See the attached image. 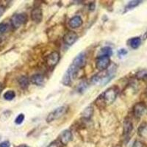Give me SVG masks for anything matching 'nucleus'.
Instances as JSON below:
<instances>
[{
  "label": "nucleus",
  "mask_w": 147,
  "mask_h": 147,
  "mask_svg": "<svg viewBox=\"0 0 147 147\" xmlns=\"http://www.w3.org/2000/svg\"><path fill=\"white\" fill-rule=\"evenodd\" d=\"M86 63V55L85 52H80L74 57L62 78V84L65 86H69L74 81L78 75L79 71L85 66Z\"/></svg>",
  "instance_id": "obj_1"
},
{
  "label": "nucleus",
  "mask_w": 147,
  "mask_h": 147,
  "mask_svg": "<svg viewBox=\"0 0 147 147\" xmlns=\"http://www.w3.org/2000/svg\"><path fill=\"white\" fill-rule=\"evenodd\" d=\"M116 70H117V66L113 65L112 67H110L107 71H102V73L97 74L93 76L90 79V82L93 85H101L102 86H105L107 83H109L111 80L115 77Z\"/></svg>",
  "instance_id": "obj_2"
},
{
  "label": "nucleus",
  "mask_w": 147,
  "mask_h": 147,
  "mask_svg": "<svg viewBox=\"0 0 147 147\" xmlns=\"http://www.w3.org/2000/svg\"><path fill=\"white\" fill-rule=\"evenodd\" d=\"M118 94H119V88L117 86L110 87L97 98L96 101V105L99 107L100 105L101 107H102L113 103L117 98Z\"/></svg>",
  "instance_id": "obj_3"
},
{
  "label": "nucleus",
  "mask_w": 147,
  "mask_h": 147,
  "mask_svg": "<svg viewBox=\"0 0 147 147\" xmlns=\"http://www.w3.org/2000/svg\"><path fill=\"white\" fill-rule=\"evenodd\" d=\"M67 110H68V107L66 106H61V107H59L55 109L47 115V122L51 123V122L54 121H56L57 119H60V118L63 117L66 113Z\"/></svg>",
  "instance_id": "obj_4"
},
{
  "label": "nucleus",
  "mask_w": 147,
  "mask_h": 147,
  "mask_svg": "<svg viewBox=\"0 0 147 147\" xmlns=\"http://www.w3.org/2000/svg\"><path fill=\"white\" fill-rule=\"evenodd\" d=\"M110 65V57L107 56H99L96 61V67L99 71H105Z\"/></svg>",
  "instance_id": "obj_5"
},
{
  "label": "nucleus",
  "mask_w": 147,
  "mask_h": 147,
  "mask_svg": "<svg viewBox=\"0 0 147 147\" xmlns=\"http://www.w3.org/2000/svg\"><path fill=\"white\" fill-rule=\"evenodd\" d=\"M27 20V16L25 13L15 14L11 18V24L13 27L18 29L22 27L23 24L26 23Z\"/></svg>",
  "instance_id": "obj_6"
},
{
  "label": "nucleus",
  "mask_w": 147,
  "mask_h": 147,
  "mask_svg": "<svg viewBox=\"0 0 147 147\" xmlns=\"http://www.w3.org/2000/svg\"><path fill=\"white\" fill-rule=\"evenodd\" d=\"M60 60V54L58 52H52L46 57V63L49 68H54Z\"/></svg>",
  "instance_id": "obj_7"
},
{
  "label": "nucleus",
  "mask_w": 147,
  "mask_h": 147,
  "mask_svg": "<svg viewBox=\"0 0 147 147\" xmlns=\"http://www.w3.org/2000/svg\"><path fill=\"white\" fill-rule=\"evenodd\" d=\"M146 106L143 102H138L134 105L132 108V113L136 119H140L145 113Z\"/></svg>",
  "instance_id": "obj_8"
},
{
  "label": "nucleus",
  "mask_w": 147,
  "mask_h": 147,
  "mask_svg": "<svg viewBox=\"0 0 147 147\" xmlns=\"http://www.w3.org/2000/svg\"><path fill=\"white\" fill-rule=\"evenodd\" d=\"M63 40L65 44L68 46H72L78 40V35L74 31H69L64 35Z\"/></svg>",
  "instance_id": "obj_9"
},
{
  "label": "nucleus",
  "mask_w": 147,
  "mask_h": 147,
  "mask_svg": "<svg viewBox=\"0 0 147 147\" xmlns=\"http://www.w3.org/2000/svg\"><path fill=\"white\" fill-rule=\"evenodd\" d=\"M60 143L63 145H67L72 140V133L69 129H65L60 133L59 136Z\"/></svg>",
  "instance_id": "obj_10"
},
{
  "label": "nucleus",
  "mask_w": 147,
  "mask_h": 147,
  "mask_svg": "<svg viewBox=\"0 0 147 147\" xmlns=\"http://www.w3.org/2000/svg\"><path fill=\"white\" fill-rule=\"evenodd\" d=\"M31 18L35 23L38 24L41 22L43 19V11L40 7H35L31 12Z\"/></svg>",
  "instance_id": "obj_11"
},
{
  "label": "nucleus",
  "mask_w": 147,
  "mask_h": 147,
  "mask_svg": "<svg viewBox=\"0 0 147 147\" xmlns=\"http://www.w3.org/2000/svg\"><path fill=\"white\" fill-rule=\"evenodd\" d=\"M30 82L38 86H41L45 82V78L40 74H35L30 78Z\"/></svg>",
  "instance_id": "obj_12"
},
{
  "label": "nucleus",
  "mask_w": 147,
  "mask_h": 147,
  "mask_svg": "<svg viewBox=\"0 0 147 147\" xmlns=\"http://www.w3.org/2000/svg\"><path fill=\"white\" fill-rule=\"evenodd\" d=\"M133 129V124L131 120L128 118L125 119L124 121V127H123V134L126 138L128 137Z\"/></svg>",
  "instance_id": "obj_13"
},
{
  "label": "nucleus",
  "mask_w": 147,
  "mask_h": 147,
  "mask_svg": "<svg viewBox=\"0 0 147 147\" xmlns=\"http://www.w3.org/2000/svg\"><path fill=\"white\" fill-rule=\"evenodd\" d=\"M82 23H83V21L82 18L80 16H75L69 20V25L72 29H76L80 27L82 25Z\"/></svg>",
  "instance_id": "obj_14"
},
{
  "label": "nucleus",
  "mask_w": 147,
  "mask_h": 147,
  "mask_svg": "<svg viewBox=\"0 0 147 147\" xmlns=\"http://www.w3.org/2000/svg\"><path fill=\"white\" fill-rule=\"evenodd\" d=\"M94 114V107L92 106H88L81 113L82 117L85 119H90Z\"/></svg>",
  "instance_id": "obj_15"
},
{
  "label": "nucleus",
  "mask_w": 147,
  "mask_h": 147,
  "mask_svg": "<svg viewBox=\"0 0 147 147\" xmlns=\"http://www.w3.org/2000/svg\"><path fill=\"white\" fill-rule=\"evenodd\" d=\"M18 84L22 89H27L30 84V79L27 76H22L18 79Z\"/></svg>",
  "instance_id": "obj_16"
},
{
  "label": "nucleus",
  "mask_w": 147,
  "mask_h": 147,
  "mask_svg": "<svg viewBox=\"0 0 147 147\" xmlns=\"http://www.w3.org/2000/svg\"><path fill=\"white\" fill-rule=\"evenodd\" d=\"M140 44H141V39L140 37H135L129 40V46L131 47V48L134 49L138 48Z\"/></svg>",
  "instance_id": "obj_17"
},
{
  "label": "nucleus",
  "mask_w": 147,
  "mask_h": 147,
  "mask_svg": "<svg viewBox=\"0 0 147 147\" xmlns=\"http://www.w3.org/2000/svg\"><path fill=\"white\" fill-rule=\"evenodd\" d=\"M136 77L139 80H147V69H143L138 71Z\"/></svg>",
  "instance_id": "obj_18"
},
{
  "label": "nucleus",
  "mask_w": 147,
  "mask_h": 147,
  "mask_svg": "<svg viewBox=\"0 0 147 147\" xmlns=\"http://www.w3.org/2000/svg\"><path fill=\"white\" fill-rule=\"evenodd\" d=\"M88 83L87 82V81H82V82H80V84L77 86V92L78 93H80L82 94L85 90H87V88H88Z\"/></svg>",
  "instance_id": "obj_19"
},
{
  "label": "nucleus",
  "mask_w": 147,
  "mask_h": 147,
  "mask_svg": "<svg viewBox=\"0 0 147 147\" xmlns=\"http://www.w3.org/2000/svg\"><path fill=\"white\" fill-rule=\"evenodd\" d=\"M100 54L101 55H99V56H107V57H110L113 55L112 49L109 47H103L101 49Z\"/></svg>",
  "instance_id": "obj_20"
},
{
  "label": "nucleus",
  "mask_w": 147,
  "mask_h": 147,
  "mask_svg": "<svg viewBox=\"0 0 147 147\" xmlns=\"http://www.w3.org/2000/svg\"><path fill=\"white\" fill-rule=\"evenodd\" d=\"M4 99L7 101H11L14 99L16 97V93L13 90H7L4 94L3 95Z\"/></svg>",
  "instance_id": "obj_21"
},
{
  "label": "nucleus",
  "mask_w": 147,
  "mask_h": 147,
  "mask_svg": "<svg viewBox=\"0 0 147 147\" xmlns=\"http://www.w3.org/2000/svg\"><path fill=\"white\" fill-rule=\"evenodd\" d=\"M140 2H141V1H137V0H135V1H131V2H129V3L127 4V6H126L124 12H127V10L135 8V7H136L137 6H138V5H140Z\"/></svg>",
  "instance_id": "obj_22"
},
{
  "label": "nucleus",
  "mask_w": 147,
  "mask_h": 147,
  "mask_svg": "<svg viewBox=\"0 0 147 147\" xmlns=\"http://www.w3.org/2000/svg\"><path fill=\"white\" fill-rule=\"evenodd\" d=\"M24 119H25V116H24V115L23 113H20L19 115H18V116H17L16 118L15 123L16 124H18V125H19V124H22V123H23Z\"/></svg>",
  "instance_id": "obj_23"
},
{
  "label": "nucleus",
  "mask_w": 147,
  "mask_h": 147,
  "mask_svg": "<svg viewBox=\"0 0 147 147\" xmlns=\"http://www.w3.org/2000/svg\"><path fill=\"white\" fill-rule=\"evenodd\" d=\"M7 29V25L5 23H0V32H5Z\"/></svg>",
  "instance_id": "obj_24"
},
{
  "label": "nucleus",
  "mask_w": 147,
  "mask_h": 147,
  "mask_svg": "<svg viewBox=\"0 0 147 147\" xmlns=\"http://www.w3.org/2000/svg\"><path fill=\"white\" fill-rule=\"evenodd\" d=\"M0 147H10V143L8 140H5V141L0 143Z\"/></svg>",
  "instance_id": "obj_25"
},
{
  "label": "nucleus",
  "mask_w": 147,
  "mask_h": 147,
  "mask_svg": "<svg viewBox=\"0 0 147 147\" xmlns=\"http://www.w3.org/2000/svg\"><path fill=\"white\" fill-rule=\"evenodd\" d=\"M127 51L125 49H119V52H118V55L119 56H124V55H127Z\"/></svg>",
  "instance_id": "obj_26"
},
{
  "label": "nucleus",
  "mask_w": 147,
  "mask_h": 147,
  "mask_svg": "<svg viewBox=\"0 0 147 147\" xmlns=\"http://www.w3.org/2000/svg\"><path fill=\"white\" fill-rule=\"evenodd\" d=\"M132 147H144V146L140 141H136L132 145Z\"/></svg>",
  "instance_id": "obj_27"
},
{
  "label": "nucleus",
  "mask_w": 147,
  "mask_h": 147,
  "mask_svg": "<svg viewBox=\"0 0 147 147\" xmlns=\"http://www.w3.org/2000/svg\"><path fill=\"white\" fill-rule=\"evenodd\" d=\"M47 147H59V144H57L56 141H55V142L51 143V144H49Z\"/></svg>",
  "instance_id": "obj_28"
},
{
  "label": "nucleus",
  "mask_w": 147,
  "mask_h": 147,
  "mask_svg": "<svg viewBox=\"0 0 147 147\" xmlns=\"http://www.w3.org/2000/svg\"><path fill=\"white\" fill-rule=\"evenodd\" d=\"M89 9H90V10H94V9H95V4H94V2H92V3L89 5Z\"/></svg>",
  "instance_id": "obj_29"
},
{
  "label": "nucleus",
  "mask_w": 147,
  "mask_h": 147,
  "mask_svg": "<svg viewBox=\"0 0 147 147\" xmlns=\"http://www.w3.org/2000/svg\"><path fill=\"white\" fill-rule=\"evenodd\" d=\"M4 12H5V8L2 6H0V17L3 15Z\"/></svg>",
  "instance_id": "obj_30"
},
{
  "label": "nucleus",
  "mask_w": 147,
  "mask_h": 147,
  "mask_svg": "<svg viewBox=\"0 0 147 147\" xmlns=\"http://www.w3.org/2000/svg\"><path fill=\"white\" fill-rule=\"evenodd\" d=\"M17 147H28V146H27L26 144H22V145H19L18 146H17Z\"/></svg>",
  "instance_id": "obj_31"
},
{
  "label": "nucleus",
  "mask_w": 147,
  "mask_h": 147,
  "mask_svg": "<svg viewBox=\"0 0 147 147\" xmlns=\"http://www.w3.org/2000/svg\"><path fill=\"white\" fill-rule=\"evenodd\" d=\"M2 89H3V87H2V85L0 83V94H1V92H2Z\"/></svg>",
  "instance_id": "obj_32"
},
{
  "label": "nucleus",
  "mask_w": 147,
  "mask_h": 147,
  "mask_svg": "<svg viewBox=\"0 0 147 147\" xmlns=\"http://www.w3.org/2000/svg\"><path fill=\"white\" fill-rule=\"evenodd\" d=\"M145 94H146V97H147V88L145 90Z\"/></svg>",
  "instance_id": "obj_33"
}]
</instances>
